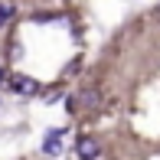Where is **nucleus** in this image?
<instances>
[{
    "label": "nucleus",
    "mask_w": 160,
    "mask_h": 160,
    "mask_svg": "<svg viewBox=\"0 0 160 160\" xmlns=\"http://www.w3.org/2000/svg\"><path fill=\"white\" fill-rule=\"evenodd\" d=\"M75 154L82 157V160H95V157L101 154V147H98V141H92V137H82L78 147H75Z\"/></svg>",
    "instance_id": "2"
},
{
    "label": "nucleus",
    "mask_w": 160,
    "mask_h": 160,
    "mask_svg": "<svg viewBox=\"0 0 160 160\" xmlns=\"http://www.w3.org/2000/svg\"><path fill=\"white\" fill-rule=\"evenodd\" d=\"M42 150H46L49 157H56L62 150V131H49L46 134V141H42Z\"/></svg>",
    "instance_id": "3"
},
{
    "label": "nucleus",
    "mask_w": 160,
    "mask_h": 160,
    "mask_svg": "<svg viewBox=\"0 0 160 160\" xmlns=\"http://www.w3.org/2000/svg\"><path fill=\"white\" fill-rule=\"evenodd\" d=\"M13 13H17V7H13L10 0H0V23H7V20H13Z\"/></svg>",
    "instance_id": "4"
},
{
    "label": "nucleus",
    "mask_w": 160,
    "mask_h": 160,
    "mask_svg": "<svg viewBox=\"0 0 160 160\" xmlns=\"http://www.w3.org/2000/svg\"><path fill=\"white\" fill-rule=\"evenodd\" d=\"M101 101V95H98V88H88V92H82V105H88V108H95Z\"/></svg>",
    "instance_id": "5"
},
{
    "label": "nucleus",
    "mask_w": 160,
    "mask_h": 160,
    "mask_svg": "<svg viewBox=\"0 0 160 160\" xmlns=\"http://www.w3.org/2000/svg\"><path fill=\"white\" fill-rule=\"evenodd\" d=\"M3 82H7V72H3V69H0V85H3Z\"/></svg>",
    "instance_id": "6"
},
{
    "label": "nucleus",
    "mask_w": 160,
    "mask_h": 160,
    "mask_svg": "<svg viewBox=\"0 0 160 160\" xmlns=\"http://www.w3.org/2000/svg\"><path fill=\"white\" fill-rule=\"evenodd\" d=\"M10 88L17 92V95H36V92H39V82H36V78H30V75H10Z\"/></svg>",
    "instance_id": "1"
}]
</instances>
